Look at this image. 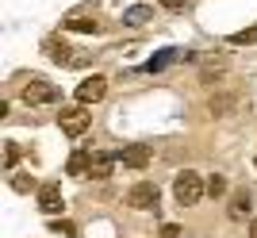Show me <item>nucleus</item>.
<instances>
[{"mask_svg": "<svg viewBox=\"0 0 257 238\" xmlns=\"http://www.w3.org/2000/svg\"><path fill=\"white\" fill-rule=\"evenodd\" d=\"M173 196H177L181 207H192V204H200V200L207 196V184L200 181V173L184 169V173H177V181H173Z\"/></svg>", "mask_w": 257, "mask_h": 238, "instance_id": "f257e3e1", "label": "nucleus"}, {"mask_svg": "<svg viewBox=\"0 0 257 238\" xmlns=\"http://www.w3.org/2000/svg\"><path fill=\"white\" fill-rule=\"evenodd\" d=\"M58 100H62V88L50 85V81H39V77H35V81L23 85V104H27V108H43V104H58Z\"/></svg>", "mask_w": 257, "mask_h": 238, "instance_id": "f03ea898", "label": "nucleus"}, {"mask_svg": "<svg viewBox=\"0 0 257 238\" xmlns=\"http://www.w3.org/2000/svg\"><path fill=\"white\" fill-rule=\"evenodd\" d=\"M58 127L65 131V135H85L88 127H92V115H88V104H77V108H62V115H58Z\"/></svg>", "mask_w": 257, "mask_h": 238, "instance_id": "7ed1b4c3", "label": "nucleus"}, {"mask_svg": "<svg viewBox=\"0 0 257 238\" xmlns=\"http://www.w3.org/2000/svg\"><path fill=\"white\" fill-rule=\"evenodd\" d=\"M107 92V77H85L81 85H77V104H96V100H104Z\"/></svg>", "mask_w": 257, "mask_h": 238, "instance_id": "20e7f679", "label": "nucleus"}, {"mask_svg": "<svg viewBox=\"0 0 257 238\" xmlns=\"http://www.w3.org/2000/svg\"><path fill=\"white\" fill-rule=\"evenodd\" d=\"M150 158H154V150L146 142H131V146H123V154H119V162L127 165V169H146Z\"/></svg>", "mask_w": 257, "mask_h": 238, "instance_id": "39448f33", "label": "nucleus"}, {"mask_svg": "<svg viewBox=\"0 0 257 238\" xmlns=\"http://www.w3.org/2000/svg\"><path fill=\"white\" fill-rule=\"evenodd\" d=\"M158 184H150V181H142V184H135L127 192V204L131 207H158Z\"/></svg>", "mask_w": 257, "mask_h": 238, "instance_id": "423d86ee", "label": "nucleus"}, {"mask_svg": "<svg viewBox=\"0 0 257 238\" xmlns=\"http://www.w3.org/2000/svg\"><path fill=\"white\" fill-rule=\"evenodd\" d=\"M62 207H65L62 188H58V184H43V188H39V211H46V215H62Z\"/></svg>", "mask_w": 257, "mask_h": 238, "instance_id": "0eeeda50", "label": "nucleus"}, {"mask_svg": "<svg viewBox=\"0 0 257 238\" xmlns=\"http://www.w3.org/2000/svg\"><path fill=\"white\" fill-rule=\"evenodd\" d=\"M104 23L96 20V16H69L65 20V31H73V35H96Z\"/></svg>", "mask_w": 257, "mask_h": 238, "instance_id": "6e6552de", "label": "nucleus"}, {"mask_svg": "<svg viewBox=\"0 0 257 238\" xmlns=\"http://www.w3.org/2000/svg\"><path fill=\"white\" fill-rule=\"evenodd\" d=\"M115 162H119V158H107V154H96V158L88 162V177H92V181H107V177H111V169H115Z\"/></svg>", "mask_w": 257, "mask_h": 238, "instance_id": "1a4fd4ad", "label": "nucleus"}, {"mask_svg": "<svg viewBox=\"0 0 257 238\" xmlns=\"http://www.w3.org/2000/svg\"><path fill=\"white\" fill-rule=\"evenodd\" d=\"M88 162H92V154L73 150V154H69V165H65V169H69L73 177H85V173H88Z\"/></svg>", "mask_w": 257, "mask_h": 238, "instance_id": "9d476101", "label": "nucleus"}, {"mask_svg": "<svg viewBox=\"0 0 257 238\" xmlns=\"http://www.w3.org/2000/svg\"><path fill=\"white\" fill-rule=\"evenodd\" d=\"M249 211H253V200H249V192H238L234 200H230V219H246Z\"/></svg>", "mask_w": 257, "mask_h": 238, "instance_id": "9b49d317", "label": "nucleus"}, {"mask_svg": "<svg viewBox=\"0 0 257 238\" xmlns=\"http://www.w3.org/2000/svg\"><path fill=\"white\" fill-rule=\"evenodd\" d=\"M154 16V8H146V4H135V8L123 16V23H131V27H139V23H146Z\"/></svg>", "mask_w": 257, "mask_h": 238, "instance_id": "f8f14e48", "label": "nucleus"}, {"mask_svg": "<svg viewBox=\"0 0 257 238\" xmlns=\"http://www.w3.org/2000/svg\"><path fill=\"white\" fill-rule=\"evenodd\" d=\"M43 50L54 58V62H69V46H65V43H54V39H46Z\"/></svg>", "mask_w": 257, "mask_h": 238, "instance_id": "ddd939ff", "label": "nucleus"}, {"mask_svg": "<svg viewBox=\"0 0 257 238\" xmlns=\"http://www.w3.org/2000/svg\"><path fill=\"white\" fill-rule=\"evenodd\" d=\"M173 58H177L173 50H161V54H158V58H150V62L142 65V69H146V73H161V65H169Z\"/></svg>", "mask_w": 257, "mask_h": 238, "instance_id": "4468645a", "label": "nucleus"}, {"mask_svg": "<svg viewBox=\"0 0 257 238\" xmlns=\"http://www.w3.org/2000/svg\"><path fill=\"white\" fill-rule=\"evenodd\" d=\"M207 196H211V200H219V196H226V177H223V173H215L211 181H207Z\"/></svg>", "mask_w": 257, "mask_h": 238, "instance_id": "2eb2a0df", "label": "nucleus"}, {"mask_svg": "<svg viewBox=\"0 0 257 238\" xmlns=\"http://www.w3.org/2000/svg\"><path fill=\"white\" fill-rule=\"evenodd\" d=\"M230 43H234V46H253L257 43V27H246V31L230 35Z\"/></svg>", "mask_w": 257, "mask_h": 238, "instance_id": "dca6fc26", "label": "nucleus"}, {"mask_svg": "<svg viewBox=\"0 0 257 238\" xmlns=\"http://www.w3.org/2000/svg\"><path fill=\"white\" fill-rule=\"evenodd\" d=\"M12 188H20V192H35V181L27 173H16V177H12Z\"/></svg>", "mask_w": 257, "mask_h": 238, "instance_id": "f3484780", "label": "nucleus"}, {"mask_svg": "<svg viewBox=\"0 0 257 238\" xmlns=\"http://www.w3.org/2000/svg\"><path fill=\"white\" fill-rule=\"evenodd\" d=\"M54 238H73V223H65V219H58V223H50Z\"/></svg>", "mask_w": 257, "mask_h": 238, "instance_id": "a211bd4d", "label": "nucleus"}, {"mask_svg": "<svg viewBox=\"0 0 257 238\" xmlns=\"http://www.w3.org/2000/svg\"><path fill=\"white\" fill-rule=\"evenodd\" d=\"M4 158H8V162H4L8 169H12V165H20V146H16V142H8V146H4Z\"/></svg>", "mask_w": 257, "mask_h": 238, "instance_id": "6ab92c4d", "label": "nucleus"}, {"mask_svg": "<svg viewBox=\"0 0 257 238\" xmlns=\"http://www.w3.org/2000/svg\"><path fill=\"white\" fill-rule=\"evenodd\" d=\"M158 4L165 12H184V8H188V0H158Z\"/></svg>", "mask_w": 257, "mask_h": 238, "instance_id": "aec40b11", "label": "nucleus"}, {"mask_svg": "<svg viewBox=\"0 0 257 238\" xmlns=\"http://www.w3.org/2000/svg\"><path fill=\"white\" fill-rule=\"evenodd\" d=\"M161 238H181V227H177V223H165V227H161Z\"/></svg>", "mask_w": 257, "mask_h": 238, "instance_id": "412c9836", "label": "nucleus"}, {"mask_svg": "<svg viewBox=\"0 0 257 238\" xmlns=\"http://www.w3.org/2000/svg\"><path fill=\"white\" fill-rule=\"evenodd\" d=\"M249 238H257V215H253V223H249Z\"/></svg>", "mask_w": 257, "mask_h": 238, "instance_id": "4be33fe9", "label": "nucleus"}, {"mask_svg": "<svg viewBox=\"0 0 257 238\" xmlns=\"http://www.w3.org/2000/svg\"><path fill=\"white\" fill-rule=\"evenodd\" d=\"M253 165H257V162H253Z\"/></svg>", "mask_w": 257, "mask_h": 238, "instance_id": "5701e85b", "label": "nucleus"}]
</instances>
